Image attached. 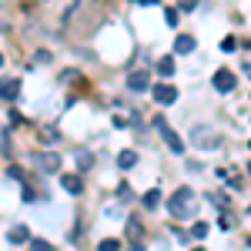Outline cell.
Wrapping results in <instances>:
<instances>
[{"label": "cell", "mask_w": 251, "mask_h": 251, "mask_svg": "<svg viewBox=\"0 0 251 251\" xmlns=\"http://www.w3.org/2000/svg\"><path fill=\"white\" fill-rule=\"evenodd\" d=\"M191 208H194V191H191V188H177L174 198L168 201V211H171L174 218H188Z\"/></svg>", "instance_id": "obj_1"}, {"label": "cell", "mask_w": 251, "mask_h": 251, "mask_svg": "<svg viewBox=\"0 0 251 251\" xmlns=\"http://www.w3.org/2000/svg\"><path fill=\"white\" fill-rule=\"evenodd\" d=\"M191 144H198V148H218L221 141H218V134H214L211 127H194L191 131Z\"/></svg>", "instance_id": "obj_2"}, {"label": "cell", "mask_w": 251, "mask_h": 251, "mask_svg": "<svg viewBox=\"0 0 251 251\" xmlns=\"http://www.w3.org/2000/svg\"><path fill=\"white\" fill-rule=\"evenodd\" d=\"M34 164L37 168H44V171H60V154H54V151H44V154H34Z\"/></svg>", "instance_id": "obj_3"}, {"label": "cell", "mask_w": 251, "mask_h": 251, "mask_svg": "<svg viewBox=\"0 0 251 251\" xmlns=\"http://www.w3.org/2000/svg\"><path fill=\"white\" fill-rule=\"evenodd\" d=\"M234 84H238V77H234L231 71H214V91L228 94V91H234Z\"/></svg>", "instance_id": "obj_4"}, {"label": "cell", "mask_w": 251, "mask_h": 251, "mask_svg": "<svg viewBox=\"0 0 251 251\" xmlns=\"http://www.w3.org/2000/svg\"><path fill=\"white\" fill-rule=\"evenodd\" d=\"M154 100H157V104H164V107L174 104V100H177V87H171V84H157V87H154Z\"/></svg>", "instance_id": "obj_5"}, {"label": "cell", "mask_w": 251, "mask_h": 251, "mask_svg": "<svg viewBox=\"0 0 251 251\" xmlns=\"http://www.w3.org/2000/svg\"><path fill=\"white\" fill-rule=\"evenodd\" d=\"M60 184H64V191H71V194L84 191V177H80V174H64V177H60Z\"/></svg>", "instance_id": "obj_6"}, {"label": "cell", "mask_w": 251, "mask_h": 251, "mask_svg": "<svg viewBox=\"0 0 251 251\" xmlns=\"http://www.w3.org/2000/svg\"><path fill=\"white\" fill-rule=\"evenodd\" d=\"M17 91H20V80H14V77L0 80V97L3 100H17Z\"/></svg>", "instance_id": "obj_7"}, {"label": "cell", "mask_w": 251, "mask_h": 251, "mask_svg": "<svg viewBox=\"0 0 251 251\" xmlns=\"http://www.w3.org/2000/svg\"><path fill=\"white\" fill-rule=\"evenodd\" d=\"M161 134H164V144H168V148H171L174 154H181V151H184V141H181V137L174 134L171 127H161Z\"/></svg>", "instance_id": "obj_8"}, {"label": "cell", "mask_w": 251, "mask_h": 251, "mask_svg": "<svg viewBox=\"0 0 251 251\" xmlns=\"http://www.w3.org/2000/svg\"><path fill=\"white\" fill-rule=\"evenodd\" d=\"M127 87H131V91H148V71H134V74L127 77Z\"/></svg>", "instance_id": "obj_9"}, {"label": "cell", "mask_w": 251, "mask_h": 251, "mask_svg": "<svg viewBox=\"0 0 251 251\" xmlns=\"http://www.w3.org/2000/svg\"><path fill=\"white\" fill-rule=\"evenodd\" d=\"M14 245H20V241H30V228H24V225H14L10 228V234H7Z\"/></svg>", "instance_id": "obj_10"}, {"label": "cell", "mask_w": 251, "mask_h": 251, "mask_svg": "<svg viewBox=\"0 0 251 251\" xmlns=\"http://www.w3.org/2000/svg\"><path fill=\"white\" fill-rule=\"evenodd\" d=\"M174 50H177V54H191V50H194V37L181 34V37L174 40Z\"/></svg>", "instance_id": "obj_11"}, {"label": "cell", "mask_w": 251, "mask_h": 251, "mask_svg": "<svg viewBox=\"0 0 251 251\" xmlns=\"http://www.w3.org/2000/svg\"><path fill=\"white\" fill-rule=\"evenodd\" d=\"M134 164H137V151H121V154H117V168L127 171V168H134Z\"/></svg>", "instance_id": "obj_12"}, {"label": "cell", "mask_w": 251, "mask_h": 251, "mask_svg": "<svg viewBox=\"0 0 251 251\" xmlns=\"http://www.w3.org/2000/svg\"><path fill=\"white\" fill-rule=\"evenodd\" d=\"M157 74H161V77H171L174 74V57H161L157 60Z\"/></svg>", "instance_id": "obj_13"}, {"label": "cell", "mask_w": 251, "mask_h": 251, "mask_svg": "<svg viewBox=\"0 0 251 251\" xmlns=\"http://www.w3.org/2000/svg\"><path fill=\"white\" fill-rule=\"evenodd\" d=\"M127 238H131V241H141V238H144V228H141V225H137V221H127Z\"/></svg>", "instance_id": "obj_14"}, {"label": "cell", "mask_w": 251, "mask_h": 251, "mask_svg": "<svg viewBox=\"0 0 251 251\" xmlns=\"http://www.w3.org/2000/svg\"><path fill=\"white\" fill-rule=\"evenodd\" d=\"M141 201H144V208H157V201H161V191H157V188H151V191L144 194Z\"/></svg>", "instance_id": "obj_15"}, {"label": "cell", "mask_w": 251, "mask_h": 251, "mask_svg": "<svg viewBox=\"0 0 251 251\" xmlns=\"http://www.w3.org/2000/svg\"><path fill=\"white\" fill-rule=\"evenodd\" d=\"M97 251H121V241H117V238H104V241L97 245Z\"/></svg>", "instance_id": "obj_16"}, {"label": "cell", "mask_w": 251, "mask_h": 251, "mask_svg": "<svg viewBox=\"0 0 251 251\" xmlns=\"http://www.w3.org/2000/svg\"><path fill=\"white\" fill-rule=\"evenodd\" d=\"M191 234L194 238H208V221H198V225L191 228Z\"/></svg>", "instance_id": "obj_17"}, {"label": "cell", "mask_w": 251, "mask_h": 251, "mask_svg": "<svg viewBox=\"0 0 251 251\" xmlns=\"http://www.w3.org/2000/svg\"><path fill=\"white\" fill-rule=\"evenodd\" d=\"M91 161H94V157L87 154V151H77V164H80V171H84V168H91Z\"/></svg>", "instance_id": "obj_18"}, {"label": "cell", "mask_w": 251, "mask_h": 251, "mask_svg": "<svg viewBox=\"0 0 251 251\" xmlns=\"http://www.w3.org/2000/svg\"><path fill=\"white\" fill-rule=\"evenodd\" d=\"M34 64H37V67L50 64V54H47V50H37V54H34Z\"/></svg>", "instance_id": "obj_19"}, {"label": "cell", "mask_w": 251, "mask_h": 251, "mask_svg": "<svg viewBox=\"0 0 251 251\" xmlns=\"http://www.w3.org/2000/svg\"><path fill=\"white\" fill-rule=\"evenodd\" d=\"M30 251H50V245L40 241V238H30Z\"/></svg>", "instance_id": "obj_20"}, {"label": "cell", "mask_w": 251, "mask_h": 251, "mask_svg": "<svg viewBox=\"0 0 251 251\" xmlns=\"http://www.w3.org/2000/svg\"><path fill=\"white\" fill-rule=\"evenodd\" d=\"M40 137H44L47 144H54V141H57V131H54V127H44V131H40Z\"/></svg>", "instance_id": "obj_21"}, {"label": "cell", "mask_w": 251, "mask_h": 251, "mask_svg": "<svg viewBox=\"0 0 251 251\" xmlns=\"http://www.w3.org/2000/svg\"><path fill=\"white\" fill-rule=\"evenodd\" d=\"M221 228H225V231H228V228H234V214H221Z\"/></svg>", "instance_id": "obj_22"}, {"label": "cell", "mask_w": 251, "mask_h": 251, "mask_svg": "<svg viewBox=\"0 0 251 251\" xmlns=\"http://www.w3.org/2000/svg\"><path fill=\"white\" fill-rule=\"evenodd\" d=\"M234 47H238V40H234V37H225V40H221V50H228V54H231Z\"/></svg>", "instance_id": "obj_23"}, {"label": "cell", "mask_w": 251, "mask_h": 251, "mask_svg": "<svg viewBox=\"0 0 251 251\" xmlns=\"http://www.w3.org/2000/svg\"><path fill=\"white\" fill-rule=\"evenodd\" d=\"M164 20H168V27L177 24V10H164Z\"/></svg>", "instance_id": "obj_24"}, {"label": "cell", "mask_w": 251, "mask_h": 251, "mask_svg": "<svg viewBox=\"0 0 251 251\" xmlns=\"http://www.w3.org/2000/svg\"><path fill=\"white\" fill-rule=\"evenodd\" d=\"M194 3H198V0H181V10H191Z\"/></svg>", "instance_id": "obj_25"}, {"label": "cell", "mask_w": 251, "mask_h": 251, "mask_svg": "<svg viewBox=\"0 0 251 251\" xmlns=\"http://www.w3.org/2000/svg\"><path fill=\"white\" fill-rule=\"evenodd\" d=\"M141 3H154V0H141Z\"/></svg>", "instance_id": "obj_26"}, {"label": "cell", "mask_w": 251, "mask_h": 251, "mask_svg": "<svg viewBox=\"0 0 251 251\" xmlns=\"http://www.w3.org/2000/svg\"><path fill=\"white\" fill-rule=\"evenodd\" d=\"M0 67H3V54H0Z\"/></svg>", "instance_id": "obj_27"}, {"label": "cell", "mask_w": 251, "mask_h": 251, "mask_svg": "<svg viewBox=\"0 0 251 251\" xmlns=\"http://www.w3.org/2000/svg\"><path fill=\"white\" fill-rule=\"evenodd\" d=\"M194 251H204V248H194Z\"/></svg>", "instance_id": "obj_28"}, {"label": "cell", "mask_w": 251, "mask_h": 251, "mask_svg": "<svg viewBox=\"0 0 251 251\" xmlns=\"http://www.w3.org/2000/svg\"><path fill=\"white\" fill-rule=\"evenodd\" d=\"M248 248H251V238H248Z\"/></svg>", "instance_id": "obj_29"}, {"label": "cell", "mask_w": 251, "mask_h": 251, "mask_svg": "<svg viewBox=\"0 0 251 251\" xmlns=\"http://www.w3.org/2000/svg\"><path fill=\"white\" fill-rule=\"evenodd\" d=\"M248 148H251V141H248Z\"/></svg>", "instance_id": "obj_30"}]
</instances>
